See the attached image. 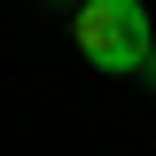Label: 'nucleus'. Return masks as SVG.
Instances as JSON below:
<instances>
[{"label": "nucleus", "instance_id": "nucleus-1", "mask_svg": "<svg viewBox=\"0 0 156 156\" xmlns=\"http://www.w3.org/2000/svg\"><path fill=\"white\" fill-rule=\"evenodd\" d=\"M148 47H156V31H148V8L140 0H86L78 8V55L94 62V70L133 78L148 62Z\"/></svg>", "mask_w": 156, "mask_h": 156}, {"label": "nucleus", "instance_id": "nucleus-2", "mask_svg": "<svg viewBox=\"0 0 156 156\" xmlns=\"http://www.w3.org/2000/svg\"><path fill=\"white\" fill-rule=\"evenodd\" d=\"M140 78H148V86H156V47H148V62H140Z\"/></svg>", "mask_w": 156, "mask_h": 156}]
</instances>
